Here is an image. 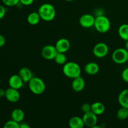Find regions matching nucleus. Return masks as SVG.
<instances>
[{"label":"nucleus","instance_id":"423d86ee","mask_svg":"<svg viewBox=\"0 0 128 128\" xmlns=\"http://www.w3.org/2000/svg\"><path fill=\"white\" fill-rule=\"evenodd\" d=\"M92 52L96 58H104L109 52L108 46L104 42H98L94 46Z\"/></svg>","mask_w":128,"mask_h":128},{"label":"nucleus","instance_id":"4468645a","mask_svg":"<svg viewBox=\"0 0 128 128\" xmlns=\"http://www.w3.org/2000/svg\"><path fill=\"white\" fill-rule=\"evenodd\" d=\"M84 71L87 74L96 75L100 71V66L95 62H88L84 66Z\"/></svg>","mask_w":128,"mask_h":128},{"label":"nucleus","instance_id":"c9c22d12","mask_svg":"<svg viewBox=\"0 0 128 128\" xmlns=\"http://www.w3.org/2000/svg\"></svg>","mask_w":128,"mask_h":128},{"label":"nucleus","instance_id":"aec40b11","mask_svg":"<svg viewBox=\"0 0 128 128\" xmlns=\"http://www.w3.org/2000/svg\"><path fill=\"white\" fill-rule=\"evenodd\" d=\"M41 17L38 12H32L28 14L27 17V21L30 24L34 26L37 25L41 20Z\"/></svg>","mask_w":128,"mask_h":128},{"label":"nucleus","instance_id":"c85d7f7f","mask_svg":"<svg viewBox=\"0 0 128 128\" xmlns=\"http://www.w3.org/2000/svg\"><path fill=\"white\" fill-rule=\"evenodd\" d=\"M34 0H20V2L24 6H30L32 4Z\"/></svg>","mask_w":128,"mask_h":128},{"label":"nucleus","instance_id":"6e6552de","mask_svg":"<svg viewBox=\"0 0 128 128\" xmlns=\"http://www.w3.org/2000/svg\"><path fill=\"white\" fill-rule=\"evenodd\" d=\"M57 53L58 51L56 47L52 45H46L41 50V55L46 60H53Z\"/></svg>","mask_w":128,"mask_h":128},{"label":"nucleus","instance_id":"473e14b6","mask_svg":"<svg viewBox=\"0 0 128 128\" xmlns=\"http://www.w3.org/2000/svg\"><path fill=\"white\" fill-rule=\"evenodd\" d=\"M124 48L128 51V41H126V42H125Z\"/></svg>","mask_w":128,"mask_h":128},{"label":"nucleus","instance_id":"b1692460","mask_svg":"<svg viewBox=\"0 0 128 128\" xmlns=\"http://www.w3.org/2000/svg\"><path fill=\"white\" fill-rule=\"evenodd\" d=\"M4 128H20V123L11 119L5 122Z\"/></svg>","mask_w":128,"mask_h":128},{"label":"nucleus","instance_id":"4be33fe9","mask_svg":"<svg viewBox=\"0 0 128 128\" xmlns=\"http://www.w3.org/2000/svg\"><path fill=\"white\" fill-rule=\"evenodd\" d=\"M116 116L119 120H121V121L126 120L128 118V109L121 106V108L118 110Z\"/></svg>","mask_w":128,"mask_h":128},{"label":"nucleus","instance_id":"f8f14e48","mask_svg":"<svg viewBox=\"0 0 128 128\" xmlns=\"http://www.w3.org/2000/svg\"><path fill=\"white\" fill-rule=\"evenodd\" d=\"M9 86L10 87L12 88L16 89V90H20L23 86V82L19 74H14L12 75L11 77L9 78L8 81Z\"/></svg>","mask_w":128,"mask_h":128},{"label":"nucleus","instance_id":"9b49d317","mask_svg":"<svg viewBox=\"0 0 128 128\" xmlns=\"http://www.w3.org/2000/svg\"><path fill=\"white\" fill-rule=\"evenodd\" d=\"M70 46H71V44H70V41L66 38L60 39L55 44V47L58 52H63V53H65L70 50Z\"/></svg>","mask_w":128,"mask_h":128},{"label":"nucleus","instance_id":"412c9836","mask_svg":"<svg viewBox=\"0 0 128 128\" xmlns=\"http://www.w3.org/2000/svg\"><path fill=\"white\" fill-rule=\"evenodd\" d=\"M118 34L122 40L128 41V24H123L120 26Z\"/></svg>","mask_w":128,"mask_h":128},{"label":"nucleus","instance_id":"ddd939ff","mask_svg":"<svg viewBox=\"0 0 128 128\" xmlns=\"http://www.w3.org/2000/svg\"><path fill=\"white\" fill-rule=\"evenodd\" d=\"M85 85L86 83L84 80L80 76L73 79L71 84V88L75 92H81L84 89Z\"/></svg>","mask_w":128,"mask_h":128},{"label":"nucleus","instance_id":"f3484780","mask_svg":"<svg viewBox=\"0 0 128 128\" xmlns=\"http://www.w3.org/2000/svg\"><path fill=\"white\" fill-rule=\"evenodd\" d=\"M118 102L121 107L128 109V89L121 91L118 96Z\"/></svg>","mask_w":128,"mask_h":128},{"label":"nucleus","instance_id":"f704fd0d","mask_svg":"<svg viewBox=\"0 0 128 128\" xmlns=\"http://www.w3.org/2000/svg\"><path fill=\"white\" fill-rule=\"evenodd\" d=\"M1 78H0V86H1Z\"/></svg>","mask_w":128,"mask_h":128},{"label":"nucleus","instance_id":"7c9ffc66","mask_svg":"<svg viewBox=\"0 0 128 128\" xmlns=\"http://www.w3.org/2000/svg\"><path fill=\"white\" fill-rule=\"evenodd\" d=\"M20 128H30V126L26 122H21L20 123Z\"/></svg>","mask_w":128,"mask_h":128},{"label":"nucleus","instance_id":"72a5a7b5","mask_svg":"<svg viewBox=\"0 0 128 128\" xmlns=\"http://www.w3.org/2000/svg\"><path fill=\"white\" fill-rule=\"evenodd\" d=\"M65 1H68V2H70V1H74V0H65Z\"/></svg>","mask_w":128,"mask_h":128},{"label":"nucleus","instance_id":"cd10ccee","mask_svg":"<svg viewBox=\"0 0 128 128\" xmlns=\"http://www.w3.org/2000/svg\"><path fill=\"white\" fill-rule=\"evenodd\" d=\"M6 10L2 5H0V20H2L6 14Z\"/></svg>","mask_w":128,"mask_h":128},{"label":"nucleus","instance_id":"39448f33","mask_svg":"<svg viewBox=\"0 0 128 128\" xmlns=\"http://www.w3.org/2000/svg\"><path fill=\"white\" fill-rule=\"evenodd\" d=\"M111 58L118 64L126 63L128 61V51L122 48L116 49L112 53Z\"/></svg>","mask_w":128,"mask_h":128},{"label":"nucleus","instance_id":"c756f323","mask_svg":"<svg viewBox=\"0 0 128 128\" xmlns=\"http://www.w3.org/2000/svg\"><path fill=\"white\" fill-rule=\"evenodd\" d=\"M6 43V39L2 35L0 34V48L2 47Z\"/></svg>","mask_w":128,"mask_h":128},{"label":"nucleus","instance_id":"393cba45","mask_svg":"<svg viewBox=\"0 0 128 128\" xmlns=\"http://www.w3.org/2000/svg\"><path fill=\"white\" fill-rule=\"evenodd\" d=\"M4 4L9 7L15 6L20 3V0H2Z\"/></svg>","mask_w":128,"mask_h":128},{"label":"nucleus","instance_id":"20e7f679","mask_svg":"<svg viewBox=\"0 0 128 128\" xmlns=\"http://www.w3.org/2000/svg\"><path fill=\"white\" fill-rule=\"evenodd\" d=\"M94 26L100 33H106L110 30L111 22L106 16L100 15L95 18Z\"/></svg>","mask_w":128,"mask_h":128},{"label":"nucleus","instance_id":"2eb2a0df","mask_svg":"<svg viewBox=\"0 0 128 128\" xmlns=\"http://www.w3.org/2000/svg\"><path fill=\"white\" fill-rule=\"evenodd\" d=\"M18 74L20 75L24 83H28L29 81L33 77L31 70L26 67H24L20 69Z\"/></svg>","mask_w":128,"mask_h":128},{"label":"nucleus","instance_id":"2f4dec72","mask_svg":"<svg viewBox=\"0 0 128 128\" xmlns=\"http://www.w3.org/2000/svg\"><path fill=\"white\" fill-rule=\"evenodd\" d=\"M5 92H6V90H4L3 89L0 88V98L4 97Z\"/></svg>","mask_w":128,"mask_h":128},{"label":"nucleus","instance_id":"bb28decb","mask_svg":"<svg viewBox=\"0 0 128 128\" xmlns=\"http://www.w3.org/2000/svg\"><path fill=\"white\" fill-rule=\"evenodd\" d=\"M91 110V104L88 103H84L81 106V111L85 113V112H89Z\"/></svg>","mask_w":128,"mask_h":128},{"label":"nucleus","instance_id":"a878e982","mask_svg":"<svg viewBox=\"0 0 128 128\" xmlns=\"http://www.w3.org/2000/svg\"><path fill=\"white\" fill-rule=\"evenodd\" d=\"M121 78L124 82L128 83V68H125L121 73Z\"/></svg>","mask_w":128,"mask_h":128},{"label":"nucleus","instance_id":"0eeeda50","mask_svg":"<svg viewBox=\"0 0 128 128\" xmlns=\"http://www.w3.org/2000/svg\"><path fill=\"white\" fill-rule=\"evenodd\" d=\"M82 118L84 126L86 127L93 128L97 124L98 116L91 111L84 113Z\"/></svg>","mask_w":128,"mask_h":128},{"label":"nucleus","instance_id":"5701e85b","mask_svg":"<svg viewBox=\"0 0 128 128\" xmlns=\"http://www.w3.org/2000/svg\"><path fill=\"white\" fill-rule=\"evenodd\" d=\"M54 60L58 64L64 65L67 62V58H66V54L63 52H58Z\"/></svg>","mask_w":128,"mask_h":128},{"label":"nucleus","instance_id":"7ed1b4c3","mask_svg":"<svg viewBox=\"0 0 128 128\" xmlns=\"http://www.w3.org/2000/svg\"><path fill=\"white\" fill-rule=\"evenodd\" d=\"M28 87L31 92L36 95L42 94L46 90V84L43 80L34 76L28 82Z\"/></svg>","mask_w":128,"mask_h":128},{"label":"nucleus","instance_id":"6ab92c4d","mask_svg":"<svg viewBox=\"0 0 128 128\" xmlns=\"http://www.w3.org/2000/svg\"><path fill=\"white\" fill-rule=\"evenodd\" d=\"M105 110L104 104L101 102H95L91 104V111L97 116L102 114L104 112Z\"/></svg>","mask_w":128,"mask_h":128},{"label":"nucleus","instance_id":"dca6fc26","mask_svg":"<svg viewBox=\"0 0 128 128\" xmlns=\"http://www.w3.org/2000/svg\"><path fill=\"white\" fill-rule=\"evenodd\" d=\"M68 124L71 128H83L85 126L82 118L77 116L70 118Z\"/></svg>","mask_w":128,"mask_h":128},{"label":"nucleus","instance_id":"f03ea898","mask_svg":"<svg viewBox=\"0 0 128 128\" xmlns=\"http://www.w3.org/2000/svg\"><path fill=\"white\" fill-rule=\"evenodd\" d=\"M62 72L66 77L73 80L74 78H76L81 75V69L78 64L70 61L66 62L63 65Z\"/></svg>","mask_w":128,"mask_h":128},{"label":"nucleus","instance_id":"9d476101","mask_svg":"<svg viewBox=\"0 0 128 128\" xmlns=\"http://www.w3.org/2000/svg\"><path fill=\"white\" fill-rule=\"evenodd\" d=\"M95 18L90 14H84L82 15L79 20L80 24L84 28H90L94 26Z\"/></svg>","mask_w":128,"mask_h":128},{"label":"nucleus","instance_id":"1a4fd4ad","mask_svg":"<svg viewBox=\"0 0 128 128\" xmlns=\"http://www.w3.org/2000/svg\"><path fill=\"white\" fill-rule=\"evenodd\" d=\"M5 98L10 102H16L20 100V93L18 90L10 87L6 90Z\"/></svg>","mask_w":128,"mask_h":128},{"label":"nucleus","instance_id":"a211bd4d","mask_svg":"<svg viewBox=\"0 0 128 128\" xmlns=\"http://www.w3.org/2000/svg\"><path fill=\"white\" fill-rule=\"evenodd\" d=\"M11 116L12 120H14L16 122L20 123V122H21L24 120L25 114L22 110L20 108H16L14 109L12 111Z\"/></svg>","mask_w":128,"mask_h":128},{"label":"nucleus","instance_id":"f257e3e1","mask_svg":"<svg viewBox=\"0 0 128 128\" xmlns=\"http://www.w3.org/2000/svg\"><path fill=\"white\" fill-rule=\"evenodd\" d=\"M38 12L41 20L47 22L52 21L56 17V9L53 5L50 3H44L41 4L39 8Z\"/></svg>","mask_w":128,"mask_h":128}]
</instances>
